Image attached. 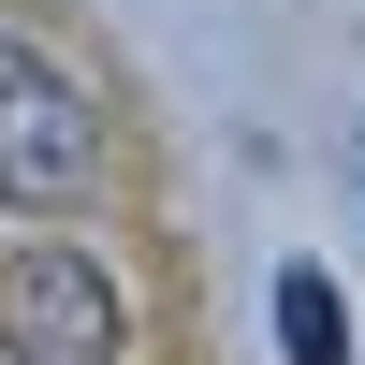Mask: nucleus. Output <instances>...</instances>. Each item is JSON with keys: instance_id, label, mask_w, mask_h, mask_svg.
Wrapping results in <instances>:
<instances>
[{"instance_id": "nucleus-3", "label": "nucleus", "mask_w": 365, "mask_h": 365, "mask_svg": "<svg viewBox=\"0 0 365 365\" xmlns=\"http://www.w3.org/2000/svg\"><path fill=\"white\" fill-rule=\"evenodd\" d=\"M278 365H351V292H336V263H278Z\"/></svg>"}, {"instance_id": "nucleus-2", "label": "nucleus", "mask_w": 365, "mask_h": 365, "mask_svg": "<svg viewBox=\"0 0 365 365\" xmlns=\"http://www.w3.org/2000/svg\"><path fill=\"white\" fill-rule=\"evenodd\" d=\"M0 351L15 365H132V292L103 278V249H73V234L0 249Z\"/></svg>"}, {"instance_id": "nucleus-4", "label": "nucleus", "mask_w": 365, "mask_h": 365, "mask_svg": "<svg viewBox=\"0 0 365 365\" xmlns=\"http://www.w3.org/2000/svg\"><path fill=\"white\" fill-rule=\"evenodd\" d=\"M351 190H365V175H351Z\"/></svg>"}, {"instance_id": "nucleus-1", "label": "nucleus", "mask_w": 365, "mask_h": 365, "mask_svg": "<svg viewBox=\"0 0 365 365\" xmlns=\"http://www.w3.org/2000/svg\"><path fill=\"white\" fill-rule=\"evenodd\" d=\"M88 190H103V103H88L29 29H0V205L73 220Z\"/></svg>"}]
</instances>
